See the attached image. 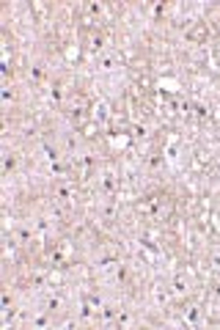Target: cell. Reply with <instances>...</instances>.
Returning a JSON list of instances; mask_svg holds the SVG:
<instances>
[{
	"instance_id": "cell-1",
	"label": "cell",
	"mask_w": 220,
	"mask_h": 330,
	"mask_svg": "<svg viewBox=\"0 0 220 330\" xmlns=\"http://www.w3.org/2000/svg\"><path fill=\"white\" fill-rule=\"evenodd\" d=\"M30 77H33V80H41V69H39V66H36V69H33V72H30Z\"/></svg>"
}]
</instances>
